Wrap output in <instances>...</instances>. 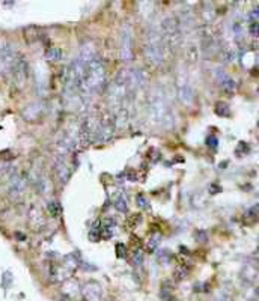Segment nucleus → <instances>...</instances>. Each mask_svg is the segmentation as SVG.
<instances>
[{
    "instance_id": "nucleus-22",
    "label": "nucleus",
    "mask_w": 259,
    "mask_h": 301,
    "mask_svg": "<svg viewBox=\"0 0 259 301\" xmlns=\"http://www.w3.org/2000/svg\"><path fill=\"white\" fill-rule=\"evenodd\" d=\"M249 32H250V35L252 36H259V21H252L250 24H249Z\"/></svg>"
},
{
    "instance_id": "nucleus-9",
    "label": "nucleus",
    "mask_w": 259,
    "mask_h": 301,
    "mask_svg": "<svg viewBox=\"0 0 259 301\" xmlns=\"http://www.w3.org/2000/svg\"><path fill=\"white\" fill-rule=\"evenodd\" d=\"M17 59L18 55L12 45L6 42L0 44V73H11V68L14 67Z\"/></svg>"
},
{
    "instance_id": "nucleus-6",
    "label": "nucleus",
    "mask_w": 259,
    "mask_h": 301,
    "mask_svg": "<svg viewBox=\"0 0 259 301\" xmlns=\"http://www.w3.org/2000/svg\"><path fill=\"white\" fill-rule=\"evenodd\" d=\"M79 125H80V137H82L83 143H86V145L98 143V137H99V116L98 115H95V113L86 115Z\"/></svg>"
},
{
    "instance_id": "nucleus-24",
    "label": "nucleus",
    "mask_w": 259,
    "mask_h": 301,
    "mask_svg": "<svg viewBox=\"0 0 259 301\" xmlns=\"http://www.w3.org/2000/svg\"><path fill=\"white\" fill-rule=\"evenodd\" d=\"M217 143H219V140H217V137H214V136H210L208 139H206V145H208L210 148H213V149L217 148Z\"/></svg>"
},
{
    "instance_id": "nucleus-3",
    "label": "nucleus",
    "mask_w": 259,
    "mask_h": 301,
    "mask_svg": "<svg viewBox=\"0 0 259 301\" xmlns=\"http://www.w3.org/2000/svg\"><path fill=\"white\" fill-rule=\"evenodd\" d=\"M106 67L98 56L87 65L85 78L82 81V92L86 96L93 93H101L106 89Z\"/></svg>"
},
{
    "instance_id": "nucleus-8",
    "label": "nucleus",
    "mask_w": 259,
    "mask_h": 301,
    "mask_svg": "<svg viewBox=\"0 0 259 301\" xmlns=\"http://www.w3.org/2000/svg\"><path fill=\"white\" fill-rule=\"evenodd\" d=\"M27 188V178L20 173V172H14L9 179H8V194L11 196V199L18 200L24 196Z\"/></svg>"
},
{
    "instance_id": "nucleus-18",
    "label": "nucleus",
    "mask_w": 259,
    "mask_h": 301,
    "mask_svg": "<svg viewBox=\"0 0 259 301\" xmlns=\"http://www.w3.org/2000/svg\"><path fill=\"white\" fill-rule=\"evenodd\" d=\"M185 55H187V59H188L190 62H196L197 58H199V50H197V47H196V45H190V47H187Z\"/></svg>"
},
{
    "instance_id": "nucleus-23",
    "label": "nucleus",
    "mask_w": 259,
    "mask_h": 301,
    "mask_svg": "<svg viewBox=\"0 0 259 301\" xmlns=\"http://www.w3.org/2000/svg\"><path fill=\"white\" fill-rule=\"evenodd\" d=\"M160 233H155V236H152L151 238V242H149V248L152 250V248H155V247H157L159 245V242H160Z\"/></svg>"
},
{
    "instance_id": "nucleus-21",
    "label": "nucleus",
    "mask_w": 259,
    "mask_h": 301,
    "mask_svg": "<svg viewBox=\"0 0 259 301\" xmlns=\"http://www.w3.org/2000/svg\"><path fill=\"white\" fill-rule=\"evenodd\" d=\"M47 210H48V213H50L51 217H58V216L61 214V207H59V204H56V202L48 204Z\"/></svg>"
},
{
    "instance_id": "nucleus-15",
    "label": "nucleus",
    "mask_w": 259,
    "mask_h": 301,
    "mask_svg": "<svg viewBox=\"0 0 259 301\" xmlns=\"http://www.w3.org/2000/svg\"><path fill=\"white\" fill-rule=\"evenodd\" d=\"M29 225L35 230H41L45 226V217L44 213L38 207H32L29 211Z\"/></svg>"
},
{
    "instance_id": "nucleus-2",
    "label": "nucleus",
    "mask_w": 259,
    "mask_h": 301,
    "mask_svg": "<svg viewBox=\"0 0 259 301\" xmlns=\"http://www.w3.org/2000/svg\"><path fill=\"white\" fill-rule=\"evenodd\" d=\"M166 52L168 48L163 41L159 23H151L146 30L145 44H143V55L146 62L152 68H160L166 61Z\"/></svg>"
},
{
    "instance_id": "nucleus-4",
    "label": "nucleus",
    "mask_w": 259,
    "mask_h": 301,
    "mask_svg": "<svg viewBox=\"0 0 259 301\" xmlns=\"http://www.w3.org/2000/svg\"><path fill=\"white\" fill-rule=\"evenodd\" d=\"M159 26H160L163 41L166 44V48L173 52V50H176L182 44V39H184V35H182V30L179 27L176 17H172V15L165 17Z\"/></svg>"
},
{
    "instance_id": "nucleus-1",
    "label": "nucleus",
    "mask_w": 259,
    "mask_h": 301,
    "mask_svg": "<svg viewBox=\"0 0 259 301\" xmlns=\"http://www.w3.org/2000/svg\"><path fill=\"white\" fill-rule=\"evenodd\" d=\"M148 121L159 128H172L173 112L169 103L168 93L163 86L157 84L151 89L148 96Z\"/></svg>"
},
{
    "instance_id": "nucleus-20",
    "label": "nucleus",
    "mask_w": 259,
    "mask_h": 301,
    "mask_svg": "<svg viewBox=\"0 0 259 301\" xmlns=\"http://www.w3.org/2000/svg\"><path fill=\"white\" fill-rule=\"evenodd\" d=\"M216 113L220 115V116H229V106L226 103H217L216 106Z\"/></svg>"
},
{
    "instance_id": "nucleus-26",
    "label": "nucleus",
    "mask_w": 259,
    "mask_h": 301,
    "mask_svg": "<svg viewBox=\"0 0 259 301\" xmlns=\"http://www.w3.org/2000/svg\"><path fill=\"white\" fill-rule=\"evenodd\" d=\"M258 196H259V191H258Z\"/></svg>"
},
{
    "instance_id": "nucleus-10",
    "label": "nucleus",
    "mask_w": 259,
    "mask_h": 301,
    "mask_svg": "<svg viewBox=\"0 0 259 301\" xmlns=\"http://www.w3.org/2000/svg\"><path fill=\"white\" fill-rule=\"evenodd\" d=\"M96 58V45L93 41H86L80 45V50H79V55L77 58L74 59L80 67H83L85 70L87 68V65Z\"/></svg>"
},
{
    "instance_id": "nucleus-7",
    "label": "nucleus",
    "mask_w": 259,
    "mask_h": 301,
    "mask_svg": "<svg viewBox=\"0 0 259 301\" xmlns=\"http://www.w3.org/2000/svg\"><path fill=\"white\" fill-rule=\"evenodd\" d=\"M176 95L179 98V101L185 106H190L194 99L193 86L184 71H179L176 75Z\"/></svg>"
},
{
    "instance_id": "nucleus-11",
    "label": "nucleus",
    "mask_w": 259,
    "mask_h": 301,
    "mask_svg": "<svg viewBox=\"0 0 259 301\" xmlns=\"http://www.w3.org/2000/svg\"><path fill=\"white\" fill-rule=\"evenodd\" d=\"M11 75H12L14 83L18 87H23L27 83V80H29V65L23 58H18L15 61L14 67L11 68Z\"/></svg>"
},
{
    "instance_id": "nucleus-16",
    "label": "nucleus",
    "mask_w": 259,
    "mask_h": 301,
    "mask_svg": "<svg viewBox=\"0 0 259 301\" xmlns=\"http://www.w3.org/2000/svg\"><path fill=\"white\" fill-rule=\"evenodd\" d=\"M220 73H222V74H219V84H220L222 90L226 92V93L235 92V87H237L235 81H234L228 74H225L223 71H220Z\"/></svg>"
},
{
    "instance_id": "nucleus-12",
    "label": "nucleus",
    "mask_w": 259,
    "mask_h": 301,
    "mask_svg": "<svg viewBox=\"0 0 259 301\" xmlns=\"http://www.w3.org/2000/svg\"><path fill=\"white\" fill-rule=\"evenodd\" d=\"M83 301H102V288L96 282H87L82 286Z\"/></svg>"
},
{
    "instance_id": "nucleus-25",
    "label": "nucleus",
    "mask_w": 259,
    "mask_h": 301,
    "mask_svg": "<svg viewBox=\"0 0 259 301\" xmlns=\"http://www.w3.org/2000/svg\"><path fill=\"white\" fill-rule=\"evenodd\" d=\"M133 258H134V262H136L137 265H140V264L143 262V253L140 252V250H137V252L134 253V256H133Z\"/></svg>"
},
{
    "instance_id": "nucleus-13",
    "label": "nucleus",
    "mask_w": 259,
    "mask_h": 301,
    "mask_svg": "<svg viewBox=\"0 0 259 301\" xmlns=\"http://www.w3.org/2000/svg\"><path fill=\"white\" fill-rule=\"evenodd\" d=\"M55 173L61 185H65L70 181L71 176V166L68 163V158H58L55 164Z\"/></svg>"
},
{
    "instance_id": "nucleus-5",
    "label": "nucleus",
    "mask_w": 259,
    "mask_h": 301,
    "mask_svg": "<svg viewBox=\"0 0 259 301\" xmlns=\"http://www.w3.org/2000/svg\"><path fill=\"white\" fill-rule=\"evenodd\" d=\"M119 56L124 62H131L134 58V30L128 23H124L119 30Z\"/></svg>"
},
{
    "instance_id": "nucleus-17",
    "label": "nucleus",
    "mask_w": 259,
    "mask_h": 301,
    "mask_svg": "<svg viewBox=\"0 0 259 301\" xmlns=\"http://www.w3.org/2000/svg\"><path fill=\"white\" fill-rule=\"evenodd\" d=\"M45 58L51 64H58V62L62 61V50L58 48V47H50L45 52Z\"/></svg>"
},
{
    "instance_id": "nucleus-14",
    "label": "nucleus",
    "mask_w": 259,
    "mask_h": 301,
    "mask_svg": "<svg viewBox=\"0 0 259 301\" xmlns=\"http://www.w3.org/2000/svg\"><path fill=\"white\" fill-rule=\"evenodd\" d=\"M44 115V104L41 101L30 103L24 110H23V118L29 122L38 121Z\"/></svg>"
},
{
    "instance_id": "nucleus-19",
    "label": "nucleus",
    "mask_w": 259,
    "mask_h": 301,
    "mask_svg": "<svg viewBox=\"0 0 259 301\" xmlns=\"http://www.w3.org/2000/svg\"><path fill=\"white\" fill-rule=\"evenodd\" d=\"M115 207H116L118 211H121V213H127L128 207H127V199H125L124 194H119V196H118L116 202H115Z\"/></svg>"
}]
</instances>
